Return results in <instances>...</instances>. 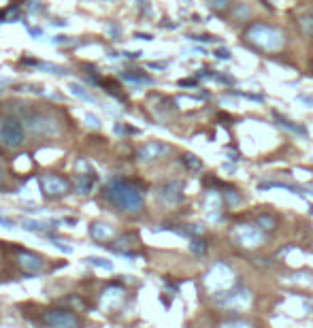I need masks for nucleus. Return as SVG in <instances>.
I'll return each mask as SVG.
<instances>
[{"label":"nucleus","instance_id":"obj_1","mask_svg":"<svg viewBox=\"0 0 313 328\" xmlns=\"http://www.w3.org/2000/svg\"><path fill=\"white\" fill-rule=\"evenodd\" d=\"M105 196L121 211L139 213L143 209V194L134 188V183L126 181V179H113L105 188Z\"/></svg>","mask_w":313,"mask_h":328},{"label":"nucleus","instance_id":"obj_2","mask_svg":"<svg viewBox=\"0 0 313 328\" xmlns=\"http://www.w3.org/2000/svg\"><path fill=\"white\" fill-rule=\"evenodd\" d=\"M245 41L249 45H254L256 49L271 54V51L284 49L285 36H284V32L279 28H275V26H268L264 22H256L245 30Z\"/></svg>","mask_w":313,"mask_h":328},{"label":"nucleus","instance_id":"obj_3","mask_svg":"<svg viewBox=\"0 0 313 328\" xmlns=\"http://www.w3.org/2000/svg\"><path fill=\"white\" fill-rule=\"evenodd\" d=\"M0 141L6 147H19L24 143V128L17 119L0 115Z\"/></svg>","mask_w":313,"mask_h":328},{"label":"nucleus","instance_id":"obj_4","mask_svg":"<svg viewBox=\"0 0 313 328\" xmlns=\"http://www.w3.org/2000/svg\"><path fill=\"white\" fill-rule=\"evenodd\" d=\"M234 241L241 247H258L262 243V228L260 226H239L234 228Z\"/></svg>","mask_w":313,"mask_h":328},{"label":"nucleus","instance_id":"obj_5","mask_svg":"<svg viewBox=\"0 0 313 328\" xmlns=\"http://www.w3.org/2000/svg\"><path fill=\"white\" fill-rule=\"evenodd\" d=\"M41 185H43V192L47 196H64L70 192V188H73L68 179L62 175H43Z\"/></svg>","mask_w":313,"mask_h":328},{"label":"nucleus","instance_id":"obj_6","mask_svg":"<svg viewBox=\"0 0 313 328\" xmlns=\"http://www.w3.org/2000/svg\"><path fill=\"white\" fill-rule=\"evenodd\" d=\"M169 151H171L169 145L158 143V141H151V143H147V145H143L139 149V160H143V162H156V160L164 158Z\"/></svg>","mask_w":313,"mask_h":328},{"label":"nucleus","instance_id":"obj_7","mask_svg":"<svg viewBox=\"0 0 313 328\" xmlns=\"http://www.w3.org/2000/svg\"><path fill=\"white\" fill-rule=\"evenodd\" d=\"M45 322L51 324V326L66 328V326H77V324H79V320H77L70 311L54 309V311H47V313H45Z\"/></svg>","mask_w":313,"mask_h":328},{"label":"nucleus","instance_id":"obj_8","mask_svg":"<svg viewBox=\"0 0 313 328\" xmlns=\"http://www.w3.org/2000/svg\"><path fill=\"white\" fill-rule=\"evenodd\" d=\"M51 124H54V121H51L47 115H34V118H28L30 130L41 132V134H54V132H57V126H51Z\"/></svg>","mask_w":313,"mask_h":328},{"label":"nucleus","instance_id":"obj_9","mask_svg":"<svg viewBox=\"0 0 313 328\" xmlns=\"http://www.w3.org/2000/svg\"><path fill=\"white\" fill-rule=\"evenodd\" d=\"M160 196H162V201L175 205V203H181L183 198V192H181V183L179 181H171L166 183L162 190H160Z\"/></svg>","mask_w":313,"mask_h":328},{"label":"nucleus","instance_id":"obj_10","mask_svg":"<svg viewBox=\"0 0 313 328\" xmlns=\"http://www.w3.org/2000/svg\"><path fill=\"white\" fill-rule=\"evenodd\" d=\"M89 235H92V239H96V241H109L115 237V230H113V226H109V224L96 222L89 226Z\"/></svg>","mask_w":313,"mask_h":328},{"label":"nucleus","instance_id":"obj_11","mask_svg":"<svg viewBox=\"0 0 313 328\" xmlns=\"http://www.w3.org/2000/svg\"><path fill=\"white\" fill-rule=\"evenodd\" d=\"M17 262H19V267L26 268V271H38V268H43V260H41V256H36V254L19 252Z\"/></svg>","mask_w":313,"mask_h":328},{"label":"nucleus","instance_id":"obj_12","mask_svg":"<svg viewBox=\"0 0 313 328\" xmlns=\"http://www.w3.org/2000/svg\"><path fill=\"white\" fill-rule=\"evenodd\" d=\"M94 185H96L94 173H83V175L77 177V190H79V194H92Z\"/></svg>","mask_w":313,"mask_h":328},{"label":"nucleus","instance_id":"obj_13","mask_svg":"<svg viewBox=\"0 0 313 328\" xmlns=\"http://www.w3.org/2000/svg\"><path fill=\"white\" fill-rule=\"evenodd\" d=\"M273 118H275V119H277V121H279V124H281V126H284V128H287V130H292V132H296V134H307V130H305V128H303V126H296V124H292V121H290V119H285V118H284V115H279L277 111H275V113H273Z\"/></svg>","mask_w":313,"mask_h":328},{"label":"nucleus","instance_id":"obj_14","mask_svg":"<svg viewBox=\"0 0 313 328\" xmlns=\"http://www.w3.org/2000/svg\"><path fill=\"white\" fill-rule=\"evenodd\" d=\"M258 226L262 228V230H273L275 226H277V220H275L273 215H268V213H262V215H258Z\"/></svg>","mask_w":313,"mask_h":328},{"label":"nucleus","instance_id":"obj_15","mask_svg":"<svg viewBox=\"0 0 313 328\" xmlns=\"http://www.w3.org/2000/svg\"><path fill=\"white\" fill-rule=\"evenodd\" d=\"M68 89H70V94H73V96H77V98H83V100H87V102H94V98L79 86V83H68Z\"/></svg>","mask_w":313,"mask_h":328},{"label":"nucleus","instance_id":"obj_16","mask_svg":"<svg viewBox=\"0 0 313 328\" xmlns=\"http://www.w3.org/2000/svg\"><path fill=\"white\" fill-rule=\"evenodd\" d=\"M298 26H300V30H303V34L313 36V15H303L298 19Z\"/></svg>","mask_w":313,"mask_h":328},{"label":"nucleus","instance_id":"obj_17","mask_svg":"<svg viewBox=\"0 0 313 328\" xmlns=\"http://www.w3.org/2000/svg\"><path fill=\"white\" fill-rule=\"evenodd\" d=\"M124 79H128V81H141V83H151V79L147 75H143L141 70H132V73H124L121 75Z\"/></svg>","mask_w":313,"mask_h":328},{"label":"nucleus","instance_id":"obj_18","mask_svg":"<svg viewBox=\"0 0 313 328\" xmlns=\"http://www.w3.org/2000/svg\"><path fill=\"white\" fill-rule=\"evenodd\" d=\"M183 164L188 166V169H194V171H200L202 169V162L196 156H192V153H185V156H183Z\"/></svg>","mask_w":313,"mask_h":328},{"label":"nucleus","instance_id":"obj_19","mask_svg":"<svg viewBox=\"0 0 313 328\" xmlns=\"http://www.w3.org/2000/svg\"><path fill=\"white\" fill-rule=\"evenodd\" d=\"M207 241H202V239H192V243H190V249L194 254H198V256H202L204 252H207Z\"/></svg>","mask_w":313,"mask_h":328},{"label":"nucleus","instance_id":"obj_20","mask_svg":"<svg viewBox=\"0 0 313 328\" xmlns=\"http://www.w3.org/2000/svg\"><path fill=\"white\" fill-rule=\"evenodd\" d=\"M24 228L26 230H45V228H47V224L36 222V220H24Z\"/></svg>","mask_w":313,"mask_h":328},{"label":"nucleus","instance_id":"obj_21","mask_svg":"<svg viewBox=\"0 0 313 328\" xmlns=\"http://www.w3.org/2000/svg\"><path fill=\"white\" fill-rule=\"evenodd\" d=\"M87 260L92 262V265H96V267L105 268V271H111V268H113V265H111V262H107L105 258H87Z\"/></svg>","mask_w":313,"mask_h":328},{"label":"nucleus","instance_id":"obj_22","mask_svg":"<svg viewBox=\"0 0 313 328\" xmlns=\"http://www.w3.org/2000/svg\"><path fill=\"white\" fill-rule=\"evenodd\" d=\"M192 41H200V43H217L215 36H209V34H202V36H190Z\"/></svg>","mask_w":313,"mask_h":328},{"label":"nucleus","instance_id":"obj_23","mask_svg":"<svg viewBox=\"0 0 313 328\" xmlns=\"http://www.w3.org/2000/svg\"><path fill=\"white\" fill-rule=\"evenodd\" d=\"M226 201H228L230 205H236V203L241 201V198H239V194H234V190H230V192H226Z\"/></svg>","mask_w":313,"mask_h":328},{"label":"nucleus","instance_id":"obj_24","mask_svg":"<svg viewBox=\"0 0 313 328\" xmlns=\"http://www.w3.org/2000/svg\"><path fill=\"white\" fill-rule=\"evenodd\" d=\"M217 58H222V60H230V51L228 49H217Z\"/></svg>","mask_w":313,"mask_h":328},{"label":"nucleus","instance_id":"obj_25","mask_svg":"<svg viewBox=\"0 0 313 328\" xmlns=\"http://www.w3.org/2000/svg\"><path fill=\"white\" fill-rule=\"evenodd\" d=\"M0 226H4V228H13L15 224L13 222H9V220H4V217H0Z\"/></svg>","mask_w":313,"mask_h":328},{"label":"nucleus","instance_id":"obj_26","mask_svg":"<svg viewBox=\"0 0 313 328\" xmlns=\"http://www.w3.org/2000/svg\"><path fill=\"white\" fill-rule=\"evenodd\" d=\"M85 119H87V121H89V124H92V126H100V121L96 119L94 115H85Z\"/></svg>","mask_w":313,"mask_h":328},{"label":"nucleus","instance_id":"obj_27","mask_svg":"<svg viewBox=\"0 0 313 328\" xmlns=\"http://www.w3.org/2000/svg\"><path fill=\"white\" fill-rule=\"evenodd\" d=\"M28 32L32 36H41V28H30V26H28Z\"/></svg>","mask_w":313,"mask_h":328},{"label":"nucleus","instance_id":"obj_28","mask_svg":"<svg viewBox=\"0 0 313 328\" xmlns=\"http://www.w3.org/2000/svg\"><path fill=\"white\" fill-rule=\"evenodd\" d=\"M109 32L115 34V36H119V28H117V26H109Z\"/></svg>","mask_w":313,"mask_h":328},{"label":"nucleus","instance_id":"obj_29","mask_svg":"<svg viewBox=\"0 0 313 328\" xmlns=\"http://www.w3.org/2000/svg\"><path fill=\"white\" fill-rule=\"evenodd\" d=\"M137 38H143V41H149L151 36H149V34H137Z\"/></svg>","mask_w":313,"mask_h":328}]
</instances>
